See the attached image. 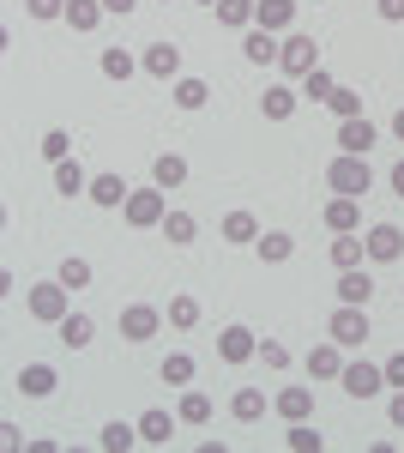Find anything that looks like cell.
Listing matches in <instances>:
<instances>
[{
    "label": "cell",
    "mask_w": 404,
    "mask_h": 453,
    "mask_svg": "<svg viewBox=\"0 0 404 453\" xmlns=\"http://www.w3.org/2000/svg\"><path fill=\"white\" fill-rule=\"evenodd\" d=\"M326 188H332V194H350V200H362V194L374 188L369 157H356V151H338L332 164H326Z\"/></svg>",
    "instance_id": "cell-1"
},
{
    "label": "cell",
    "mask_w": 404,
    "mask_h": 453,
    "mask_svg": "<svg viewBox=\"0 0 404 453\" xmlns=\"http://www.w3.org/2000/svg\"><path fill=\"white\" fill-rule=\"evenodd\" d=\"M121 218L133 224V230H164V218H169V188H133L127 194V206H121Z\"/></svg>",
    "instance_id": "cell-2"
},
{
    "label": "cell",
    "mask_w": 404,
    "mask_h": 453,
    "mask_svg": "<svg viewBox=\"0 0 404 453\" xmlns=\"http://www.w3.org/2000/svg\"><path fill=\"white\" fill-rule=\"evenodd\" d=\"M25 309H31L42 326H61V320L72 314V290H67L61 279H55V284H36L31 296H25Z\"/></svg>",
    "instance_id": "cell-3"
},
{
    "label": "cell",
    "mask_w": 404,
    "mask_h": 453,
    "mask_svg": "<svg viewBox=\"0 0 404 453\" xmlns=\"http://www.w3.org/2000/svg\"><path fill=\"white\" fill-rule=\"evenodd\" d=\"M326 339H338L344 350L369 345V309H356V303H338L332 320H326Z\"/></svg>",
    "instance_id": "cell-4"
},
{
    "label": "cell",
    "mask_w": 404,
    "mask_h": 453,
    "mask_svg": "<svg viewBox=\"0 0 404 453\" xmlns=\"http://www.w3.org/2000/svg\"><path fill=\"white\" fill-rule=\"evenodd\" d=\"M278 67L290 73V79H308V73L320 67V42H314L308 31H290V36H284V55H278Z\"/></svg>",
    "instance_id": "cell-5"
},
{
    "label": "cell",
    "mask_w": 404,
    "mask_h": 453,
    "mask_svg": "<svg viewBox=\"0 0 404 453\" xmlns=\"http://www.w3.org/2000/svg\"><path fill=\"white\" fill-rule=\"evenodd\" d=\"M157 326H164V309H151V303H127V309H121V339H127V345L157 339Z\"/></svg>",
    "instance_id": "cell-6"
},
{
    "label": "cell",
    "mask_w": 404,
    "mask_h": 453,
    "mask_svg": "<svg viewBox=\"0 0 404 453\" xmlns=\"http://www.w3.org/2000/svg\"><path fill=\"white\" fill-rule=\"evenodd\" d=\"M338 387H344L350 399H374V393L386 387V369H374V363H344V375H338Z\"/></svg>",
    "instance_id": "cell-7"
},
{
    "label": "cell",
    "mask_w": 404,
    "mask_h": 453,
    "mask_svg": "<svg viewBox=\"0 0 404 453\" xmlns=\"http://www.w3.org/2000/svg\"><path fill=\"white\" fill-rule=\"evenodd\" d=\"M217 357H224V363H248V357H260V339H254V326H224V333H217Z\"/></svg>",
    "instance_id": "cell-8"
},
{
    "label": "cell",
    "mask_w": 404,
    "mask_h": 453,
    "mask_svg": "<svg viewBox=\"0 0 404 453\" xmlns=\"http://www.w3.org/2000/svg\"><path fill=\"white\" fill-rule=\"evenodd\" d=\"M241 55H248L254 67H278V55H284V42H278L271 31H260V25H248V31H241Z\"/></svg>",
    "instance_id": "cell-9"
},
{
    "label": "cell",
    "mask_w": 404,
    "mask_h": 453,
    "mask_svg": "<svg viewBox=\"0 0 404 453\" xmlns=\"http://www.w3.org/2000/svg\"><path fill=\"white\" fill-rule=\"evenodd\" d=\"M139 67L169 85V79H181V49H175V42H151V49L139 55Z\"/></svg>",
    "instance_id": "cell-10"
},
{
    "label": "cell",
    "mask_w": 404,
    "mask_h": 453,
    "mask_svg": "<svg viewBox=\"0 0 404 453\" xmlns=\"http://www.w3.org/2000/svg\"><path fill=\"white\" fill-rule=\"evenodd\" d=\"M308 375H314V381H338V375H344V345H338V339L314 345L308 350Z\"/></svg>",
    "instance_id": "cell-11"
},
{
    "label": "cell",
    "mask_w": 404,
    "mask_h": 453,
    "mask_svg": "<svg viewBox=\"0 0 404 453\" xmlns=\"http://www.w3.org/2000/svg\"><path fill=\"white\" fill-rule=\"evenodd\" d=\"M55 387H61L55 363H25V369H19V393H25V399H49Z\"/></svg>",
    "instance_id": "cell-12"
},
{
    "label": "cell",
    "mask_w": 404,
    "mask_h": 453,
    "mask_svg": "<svg viewBox=\"0 0 404 453\" xmlns=\"http://www.w3.org/2000/svg\"><path fill=\"white\" fill-rule=\"evenodd\" d=\"M362 242H369V260L386 266V260H399V254H404V230H399V224H374Z\"/></svg>",
    "instance_id": "cell-13"
},
{
    "label": "cell",
    "mask_w": 404,
    "mask_h": 453,
    "mask_svg": "<svg viewBox=\"0 0 404 453\" xmlns=\"http://www.w3.org/2000/svg\"><path fill=\"white\" fill-rule=\"evenodd\" d=\"M127 194H133V188H127L121 175H91V194H85V200L103 206V211H121V206H127Z\"/></svg>",
    "instance_id": "cell-14"
},
{
    "label": "cell",
    "mask_w": 404,
    "mask_h": 453,
    "mask_svg": "<svg viewBox=\"0 0 404 453\" xmlns=\"http://www.w3.org/2000/svg\"><path fill=\"white\" fill-rule=\"evenodd\" d=\"M380 140L374 134V121H362V115H350V121H338V151H356V157H369V145Z\"/></svg>",
    "instance_id": "cell-15"
},
{
    "label": "cell",
    "mask_w": 404,
    "mask_h": 453,
    "mask_svg": "<svg viewBox=\"0 0 404 453\" xmlns=\"http://www.w3.org/2000/svg\"><path fill=\"white\" fill-rule=\"evenodd\" d=\"M296 104H302V91H296V85H266L260 115H266V121H290V115H296Z\"/></svg>",
    "instance_id": "cell-16"
},
{
    "label": "cell",
    "mask_w": 404,
    "mask_h": 453,
    "mask_svg": "<svg viewBox=\"0 0 404 453\" xmlns=\"http://www.w3.org/2000/svg\"><path fill=\"white\" fill-rule=\"evenodd\" d=\"M326 230H332V236H350V230H362V200L338 194L332 206H326Z\"/></svg>",
    "instance_id": "cell-17"
},
{
    "label": "cell",
    "mask_w": 404,
    "mask_h": 453,
    "mask_svg": "<svg viewBox=\"0 0 404 453\" xmlns=\"http://www.w3.org/2000/svg\"><path fill=\"white\" fill-rule=\"evenodd\" d=\"M175 423H181V418H169L164 405H151V411L139 418V441H145V448H169V435H175Z\"/></svg>",
    "instance_id": "cell-18"
},
{
    "label": "cell",
    "mask_w": 404,
    "mask_h": 453,
    "mask_svg": "<svg viewBox=\"0 0 404 453\" xmlns=\"http://www.w3.org/2000/svg\"><path fill=\"white\" fill-rule=\"evenodd\" d=\"M254 25H260V31H290V25H296V0H260V6H254Z\"/></svg>",
    "instance_id": "cell-19"
},
{
    "label": "cell",
    "mask_w": 404,
    "mask_h": 453,
    "mask_svg": "<svg viewBox=\"0 0 404 453\" xmlns=\"http://www.w3.org/2000/svg\"><path fill=\"white\" fill-rule=\"evenodd\" d=\"M369 296H374V279L362 273V266H344V273H338V303H356V309H369Z\"/></svg>",
    "instance_id": "cell-20"
},
{
    "label": "cell",
    "mask_w": 404,
    "mask_h": 453,
    "mask_svg": "<svg viewBox=\"0 0 404 453\" xmlns=\"http://www.w3.org/2000/svg\"><path fill=\"white\" fill-rule=\"evenodd\" d=\"M278 418L284 423H308L314 418V387H284V393H278Z\"/></svg>",
    "instance_id": "cell-21"
},
{
    "label": "cell",
    "mask_w": 404,
    "mask_h": 453,
    "mask_svg": "<svg viewBox=\"0 0 404 453\" xmlns=\"http://www.w3.org/2000/svg\"><path fill=\"white\" fill-rule=\"evenodd\" d=\"M151 181L175 194V188L187 181V157H181V151H157V157H151Z\"/></svg>",
    "instance_id": "cell-22"
},
{
    "label": "cell",
    "mask_w": 404,
    "mask_h": 453,
    "mask_svg": "<svg viewBox=\"0 0 404 453\" xmlns=\"http://www.w3.org/2000/svg\"><path fill=\"white\" fill-rule=\"evenodd\" d=\"M55 333H61V345H67V350H85L91 339H97V320H91V314H67Z\"/></svg>",
    "instance_id": "cell-23"
},
{
    "label": "cell",
    "mask_w": 404,
    "mask_h": 453,
    "mask_svg": "<svg viewBox=\"0 0 404 453\" xmlns=\"http://www.w3.org/2000/svg\"><path fill=\"white\" fill-rule=\"evenodd\" d=\"M369 260V242H362V230H350V236H332V266H362Z\"/></svg>",
    "instance_id": "cell-24"
},
{
    "label": "cell",
    "mask_w": 404,
    "mask_h": 453,
    "mask_svg": "<svg viewBox=\"0 0 404 453\" xmlns=\"http://www.w3.org/2000/svg\"><path fill=\"white\" fill-rule=\"evenodd\" d=\"M55 188H61V194H91V175H85V164H79V157H61V164H55Z\"/></svg>",
    "instance_id": "cell-25"
},
{
    "label": "cell",
    "mask_w": 404,
    "mask_h": 453,
    "mask_svg": "<svg viewBox=\"0 0 404 453\" xmlns=\"http://www.w3.org/2000/svg\"><path fill=\"white\" fill-rule=\"evenodd\" d=\"M205 104H211V85L181 73V79H175V109H187V115H194V109H205Z\"/></svg>",
    "instance_id": "cell-26"
},
{
    "label": "cell",
    "mask_w": 404,
    "mask_h": 453,
    "mask_svg": "<svg viewBox=\"0 0 404 453\" xmlns=\"http://www.w3.org/2000/svg\"><path fill=\"white\" fill-rule=\"evenodd\" d=\"M175 418L187 423V429H205V423H211V399L187 387V393H181V405H175Z\"/></svg>",
    "instance_id": "cell-27"
},
{
    "label": "cell",
    "mask_w": 404,
    "mask_h": 453,
    "mask_svg": "<svg viewBox=\"0 0 404 453\" xmlns=\"http://www.w3.org/2000/svg\"><path fill=\"white\" fill-rule=\"evenodd\" d=\"M254 6H260V0H217V25H224V31H248V25H254Z\"/></svg>",
    "instance_id": "cell-28"
},
{
    "label": "cell",
    "mask_w": 404,
    "mask_h": 453,
    "mask_svg": "<svg viewBox=\"0 0 404 453\" xmlns=\"http://www.w3.org/2000/svg\"><path fill=\"white\" fill-rule=\"evenodd\" d=\"M194 236H200L194 211H169V218H164V242H169V248H187Z\"/></svg>",
    "instance_id": "cell-29"
},
{
    "label": "cell",
    "mask_w": 404,
    "mask_h": 453,
    "mask_svg": "<svg viewBox=\"0 0 404 453\" xmlns=\"http://www.w3.org/2000/svg\"><path fill=\"white\" fill-rule=\"evenodd\" d=\"M230 411H236V423H260L266 418V393L260 387H241L236 399H230Z\"/></svg>",
    "instance_id": "cell-30"
},
{
    "label": "cell",
    "mask_w": 404,
    "mask_h": 453,
    "mask_svg": "<svg viewBox=\"0 0 404 453\" xmlns=\"http://www.w3.org/2000/svg\"><path fill=\"white\" fill-rule=\"evenodd\" d=\"M260 260H271V266H278V260H290V254H296V236H284V230H260Z\"/></svg>",
    "instance_id": "cell-31"
},
{
    "label": "cell",
    "mask_w": 404,
    "mask_h": 453,
    "mask_svg": "<svg viewBox=\"0 0 404 453\" xmlns=\"http://www.w3.org/2000/svg\"><path fill=\"white\" fill-rule=\"evenodd\" d=\"M224 242H260V218L254 211H230L224 218Z\"/></svg>",
    "instance_id": "cell-32"
},
{
    "label": "cell",
    "mask_w": 404,
    "mask_h": 453,
    "mask_svg": "<svg viewBox=\"0 0 404 453\" xmlns=\"http://www.w3.org/2000/svg\"><path fill=\"white\" fill-rule=\"evenodd\" d=\"M67 25L72 31H97L103 25V0H67Z\"/></svg>",
    "instance_id": "cell-33"
},
{
    "label": "cell",
    "mask_w": 404,
    "mask_h": 453,
    "mask_svg": "<svg viewBox=\"0 0 404 453\" xmlns=\"http://www.w3.org/2000/svg\"><path fill=\"white\" fill-rule=\"evenodd\" d=\"M332 91H338V79H332V73H326V67H314V73H308V79H302V97H308V104H326Z\"/></svg>",
    "instance_id": "cell-34"
},
{
    "label": "cell",
    "mask_w": 404,
    "mask_h": 453,
    "mask_svg": "<svg viewBox=\"0 0 404 453\" xmlns=\"http://www.w3.org/2000/svg\"><path fill=\"white\" fill-rule=\"evenodd\" d=\"M164 381L169 387H187V381H194V357H187V350H169V357H164Z\"/></svg>",
    "instance_id": "cell-35"
},
{
    "label": "cell",
    "mask_w": 404,
    "mask_h": 453,
    "mask_svg": "<svg viewBox=\"0 0 404 453\" xmlns=\"http://www.w3.org/2000/svg\"><path fill=\"white\" fill-rule=\"evenodd\" d=\"M103 448H109V453L139 448V423H109V429H103Z\"/></svg>",
    "instance_id": "cell-36"
},
{
    "label": "cell",
    "mask_w": 404,
    "mask_h": 453,
    "mask_svg": "<svg viewBox=\"0 0 404 453\" xmlns=\"http://www.w3.org/2000/svg\"><path fill=\"white\" fill-rule=\"evenodd\" d=\"M103 73L127 85V79H133V73H139V61H133V55H127V49H103Z\"/></svg>",
    "instance_id": "cell-37"
},
{
    "label": "cell",
    "mask_w": 404,
    "mask_h": 453,
    "mask_svg": "<svg viewBox=\"0 0 404 453\" xmlns=\"http://www.w3.org/2000/svg\"><path fill=\"white\" fill-rule=\"evenodd\" d=\"M169 326H181V333L200 326V303L194 296H169Z\"/></svg>",
    "instance_id": "cell-38"
},
{
    "label": "cell",
    "mask_w": 404,
    "mask_h": 453,
    "mask_svg": "<svg viewBox=\"0 0 404 453\" xmlns=\"http://www.w3.org/2000/svg\"><path fill=\"white\" fill-rule=\"evenodd\" d=\"M42 157H49V164L72 157V134H67V127H49V134H42Z\"/></svg>",
    "instance_id": "cell-39"
},
{
    "label": "cell",
    "mask_w": 404,
    "mask_h": 453,
    "mask_svg": "<svg viewBox=\"0 0 404 453\" xmlns=\"http://www.w3.org/2000/svg\"><path fill=\"white\" fill-rule=\"evenodd\" d=\"M61 284H67V290H85V284H91V260L67 254V260H61Z\"/></svg>",
    "instance_id": "cell-40"
},
{
    "label": "cell",
    "mask_w": 404,
    "mask_h": 453,
    "mask_svg": "<svg viewBox=\"0 0 404 453\" xmlns=\"http://www.w3.org/2000/svg\"><path fill=\"white\" fill-rule=\"evenodd\" d=\"M326 104H332V115H338V121H350V115H362V97H356L350 85H338V91L326 97Z\"/></svg>",
    "instance_id": "cell-41"
},
{
    "label": "cell",
    "mask_w": 404,
    "mask_h": 453,
    "mask_svg": "<svg viewBox=\"0 0 404 453\" xmlns=\"http://www.w3.org/2000/svg\"><path fill=\"white\" fill-rule=\"evenodd\" d=\"M284 441H290L296 453H320V435H314L308 423H290V435H284Z\"/></svg>",
    "instance_id": "cell-42"
},
{
    "label": "cell",
    "mask_w": 404,
    "mask_h": 453,
    "mask_svg": "<svg viewBox=\"0 0 404 453\" xmlns=\"http://www.w3.org/2000/svg\"><path fill=\"white\" fill-rule=\"evenodd\" d=\"M260 363L266 369H290V350L278 345V339H260Z\"/></svg>",
    "instance_id": "cell-43"
},
{
    "label": "cell",
    "mask_w": 404,
    "mask_h": 453,
    "mask_svg": "<svg viewBox=\"0 0 404 453\" xmlns=\"http://www.w3.org/2000/svg\"><path fill=\"white\" fill-rule=\"evenodd\" d=\"M31 19H67V0H25Z\"/></svg>",
    "instance_id": "cell-44"
},
{
    "label": "cell",
    "mask_w": 404,
    "mask_h": 453,
    "mask_svg": "<svg viewBox=\"0 0 404 453\" xmlns=\"http://www.w3.org/2000/svg\"><path fill=\"white\" fill-rule=\"evenodd\" d=\"M380 369H386V387H404V350H393Z\"/></svg>",
    "instance_id": "cell-45"
},
{
    "label": "cell",
    "mask_w": 404,
    "mask_h": 453,
    "mask_svg": "<svg viewBox=\"0 0 404 453\" xmlns=\"http://www.w3.org/2000/svg\"><path fill=\"white\" fill-rule=\"evenodd\" d=\"M374 12H380L386 25H404V0H374Z\"/></svg>",
    "instance_id": "cell-46"
},
{
    "label": "cell",
    "mask_w": 404,
    "mask_h": 453,
    "mask_svg": "<svg viewBox=\"0 0 404 453\" xmlns=\"http://www.w3.org/2000/svg\"><path fill=\"white\" fill-rule=\"evenodd\" d=\"M386 418H393V429H404V387H393V405H386Z\"/></svg>",
    "instance_id": "cell-47"
},
{
    "label": "cell",
    "mask_w": 404,
    "mask_h": 453,
    "mask_svg": "<svg viewBox=\"0 0 404 453\" xmlns=\"http://www.w3.org/2000/svg\"><path fill=\"white\" fill-rule=\"evenodd\" d=\"M133 6H139V0H103V12H115V19H127Z\"/></svg>",
    "instance_id": "cell-48"
},
{
    "label": "cell",
    "mask_w": 404,
    "mask_h": 453,
    "mask_svg": "<svg viewBox=\"0 0 404 453\" xmlns=\"http://www.w3.org/2000/svg\"><path fill=\"white\" fill-rule=\"evenodd\" d=\"M386 181H393V194H399V200H404V157H399V164H393V170H386Z\"/></svg>",
    "instance_id": "cell-49"
},
{
    "label": "cell",
    "mask_w": 404,
    "mask_h": 453,
    "mask_svg": "<svg viewBox=\"0 0 404 453\" xmlns=\"http://www.w3.org/2000/svg\"><path fill=\"white\" fill-rule=\"evenodd\" d=\"M393 140L404 145V109H399V115H393Z\"/></svg>",
    "instance_id": "cell-50"
},
{
    "label": "cell",
    "mask_w": 404,
    "mask_h": 453,
    "mask_svg": "<svg viewBox=\"0 0 404 453\" xmlns=\"http://www.w3.org/2000/svg\"><path fill=\"white\" fill-rule=\"evenodd\" d=\"M200 6H217V0H200Z\"/></svg>",
    "instance_id": "cell-51"
}]
</instances>
